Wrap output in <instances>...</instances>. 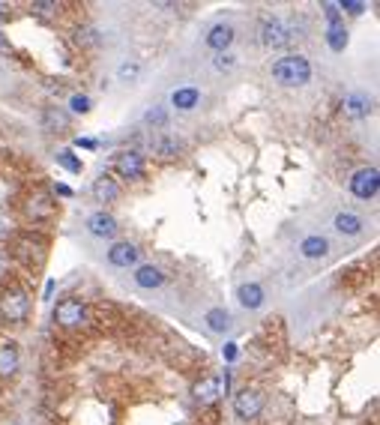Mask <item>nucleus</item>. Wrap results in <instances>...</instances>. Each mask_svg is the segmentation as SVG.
I'll return each mask as SVG.
<instances>
[{
  "label": "nucleus",
  "instance_id": "f257e3e1",
  "mask_svg": "<svg viewBox=\"0 0 380 425\" xmlns=\"http://www.w3.org/2000/svg\"><path fill=\"white\" fill-rule=\"evenodd\" d=\"M273 78L282 87H306L311 81V63L303 54H287L273 63Z\"/></svg>",
  "mask_w": 380,
  "mask_h": 425
},
{
  "label": "nucleus",
  "instance_id": "f03ea898",
  "mask_svg": "<svg viewBox=\"0 0 380 425\" xmlns=\"http://www.w3.org/2000/svg\"><path fill=\"white\" fill-rule=\"evenodd\" d=\"M27 315H30V297H27V290L6 288L4 294H0V318L9 321V323H21V321H27Z\"/></svg>",
  "mask_w": 380,
  "mask_h": 425
},
{
  "label": "nucleus",
  "instance_id": "7ed1b4c3",
  "mask_svg": "<svg viewBox=\"0 0 380 425\" xmlns=\"http://www.w3.org/2000/svg\"><path fill=\"white\" fill-rule=\"evenodd\" d=\"M297 21H282V18H270L264 21L261 27V46L266 48H285L297 39Z\"/></svg>",
  "mask_w": 380,
  "mask_h": 425
},
{
  "label": "nucleus",
  "instance_id": "20e7f679",
  "mask_svg": "<svg viewBox=\"0 0 380 425\" xmlns=\"http://www.w3.org/2000/svg\"><path fill=\"white\" fill-rule=\"evenodd\" d=\"M54 323L63 330H78L87 323V306L81 299H60L57 306H54Z\"/></svg>",
  "mask_w": 380,
  "mask_h": 425
},
{
  "label": "nucleus",
  "instance_id": "39448f33",
  "mask_svg": "<svg viewBox=\"0 0 380 425\" xmlns=\"http://www.w3.org/2000/svg\"><path fill=\"white\" fill-rule=\"evenodd\" d=\"M233 413H237V419H243V422L258 419L264 413V393L261 389H252V386L240 389V393L233 396Z\"/></svg>",
  "mask_w": 380,
  "mask_h": 425
},
{
  "label": "nucleus",
  "instance_id": "423d86ee",
  "mask_svg": "<svg viewBox=\"0 0 380 425\" xmlns=\"http://www.w3.org/2000/svg\"><path fill=\"white\" fill-rule=\"evenodd\" d=\"M377 189H380V174H377V168H360L353 177H351V192L356 198H374L377 195Z\"/></svg>",
  "mask_w": 380,
  "mask_h": 425
},
{
  "label": "nucleus",
  "instance_id": "0eeeda50",
  "mask_svg": "<svg viewBox=\"0 0 380 425\" xmlns=\"http://www.w3.org/2000/svg\"><path fill=\"white\" fill-rule=\"evenodd\" d=\"M114 171L123 180H141L144 177V156L138 150H123L114 156Z\"/></svg>",
  "mask_w": 380,
  "mask_h": 425
},
{
  "label": "nucleus",
  "instance_id": "6e6552de",
  "mask_svg": "<svg viewBox=\"0 0 380 425\" xmlns=\"http://www.w3.org/2000/svg\"><path fill=\"white\" fill-rule=\"evenodd\" d=\"M54 212H57V204H54V198L46 195V192H36L30 201H27V216L33 222H42V219H51Z\"/></svg>",
  "mask_w": 380,
  "mask_h": 425
},
{
  "label": "nucleus",
  "instance_id": "1a4fd4ad",
  "mask_svg": "<svg viewBox=\"0 0 380 425\" xmlns=\"http://www.w3.org/2000/svg\"><path fill=\"white\" fill-rule=\"evenodd\" d=\"M222 396V380L219 377H204L192 386V398L198 405H213V401Z\"/></svg>",
  "mask_w": 380,
  "mask_h": 425
},
{
  "label": "nucleus",
  "instance_id": "9d476101",
  "mask_svg": "<svg viewBox=\"0 0 380 425\" xmlns=\"http://www.w3.org/2000/svg\"><path fill=\"white\" fill-rule=\"evenodd\" d=\"M18 368H21L18 344L4 342L0 344V377H13V375H18Z\"/></svg>",
  "mask_w": 380,
  "mask_h": 425
},
{
  "label": "nucleus",
  "instance_id": "9b49d317",
  "mask_svg": "<svg viewBox=\"0 0 380 425\" xmlns=\"http://www.w3.org/2000/svg\"><path fill=\"white\" fill-rule=\"evenodd\" d=\"M87 228H90L93 237H114V234H117V219L102 210V212H93V216L87 219Z\"/></svg>",
  "mask_w": 380,
  "mask_h": 425
},
{
  "label": "nucleus",
  "instance_id": "f8f14e48",
  "mask_svg": "<svg viewBox=\"0 0 380 425\" xmlns=\"http://www.w3.org/2000/svg\"><path fill=\"white\" fill-rule=\"evenodd\" d=\"M69 123H72V117H69L66 108H46L42 111V129L46 132H66Z\"/></svg>",
  "mask_w": 380,
  "mask_h": 425
},
{
  "label": "nucleus",
  "instance_id": "ddd939ff",
  "mask_svg": "<svg viewBox=\"0 0 380 425\" xmlns=\"http://www.w3.org/2000/svg\"><path fill=\"white\" fill-rule=\"evenodd\" d=\"M231 42H233V27L231 25H213L207 33V46L219 51V54H225L231 48Z\"/></svg>",
  "mask_w": 380,
  "mask_h": 425
},
{
  "label": "nucleus",
  "instance_id": "4468645a",
  "mask_svg": "<svg viewBox=\"0 0 380 425\" xmlns=\"http://www.w3.org/2000/svg\"><path fill=\"white\" fill-rule=\"evenodd\" d=\"M93 198H96V204H114V201L120 198V186L111 180L108 174H102L93 183Z\"/></svg>",
  "mask_w": 380,
  "mask_h": 425
},
{
  "label": "nucleus",
  "instance_id": "2eb2a0df",
  "mask_svg": "<svg viewBox=\"0 0 380 425\" xmlns=\"http://www.w3.org/2000/svg\"><path fill=\"white\" fill-rule=\"evenodd\" d=\"M108 261L114 267H132L138 261V249L132 243H114L111 252H108Z\"/></svg>",
  "mask_w": 380,
  "mask_h": 425
},
{
  "label": "nucleus",
  "instance_id": "dca6fc26",
  "mask_svg": "<svg viewBox=\"0 0 380 425\" xmlns=\"http://www.w3.org/2000/svg\"><path fill=\"white\" fill-rule=\"evenodd\" d=\"M237 299H240V306H245V309H261L264 306V288L255 285V282L240 285Z\"/></svg>",
  "mask_w": 380,
  "mask_h": 425
},
{
  "label": "nucleus",
  "instance_id": "f3484780",
  "mask_svg": "<svg viewBox=\"0 0 380 425\" xmlns=\"http://www.w3.org/2000/svg\"><path fill=\"white\" fill-rule=\"evenodd\" d=\"M135 282H138L141 288H162V285H165V276H162V270H159V267H153V264H144V267H138V273H135Z\"/></svg>",
  "mask_w": 380,
  "mask_h": 425
},
{
  "label": "nucleus",
  "instance_id": "a211bd4d",
  "mask_svg": "<svg viewBox=\"0 0 380 425\" xmlns=\"http://www.w3.org/2000/svg\"><path fill=\"white\" fill-rule=\"evenodd\" d=\"M299 252H303V258H327V252H330V243L327 237H306L303 245H299Z\"/></svg>",
  "mask_w": 380,
  "mask_h": 425
},
{
  "label": "nucleus",
  "instance_id": "6ab92c4d",
  "mask_svg": "<svg viewBox=\"0 0 380 425\" xmlns=\"http://www.w3.org/2000/svg\"><path fill=\"white\" fill-rule=\"evenodd\" d=\"M335 231L353 237V234L362 231V219L356 216V212H339V216H335Z\"/></svg>",
  "mask_w": 380,
  "mask_h": 425
},
{
  "label": "nucleus",
  "instance_id": "aec40b11",
  "mask_svg": "<svg viewBox=\"0 0 380 425\" xmlns=\"http://www.w3.org/2000/svg\"><path fill=\"white\" fill-rule=\"evenodd\" d=\"M198 99H201V93L195 90V87H183V90H177L171 96V105L180 108V111H192L198 105Z\"/></svg>",
  "mask_w": 380,
  "mask_h": 425
},
{
  "label": "nucleus",
  "instance_id": "412c9836",
  "mask_svg": "<svg viewBox=\"0 0 380 425\" xmlns=\"http://www.w3.org/2000/svg\"><path fill=\"white\" fill-rule=\"evenodd\" d=\"M344 111H348L351 117H365L368 111H372V102H368V96H362V93H351L344 99Z\"/></svg>",
  "mask_w": 380,
  "mask_h": 425
},
{
  "label": "nucleus",
  "instance_id": "4be33fe9",
  "mask_svg": "<svg viewBox=\"0 0 380 425\" xmlns=\"http://www.w3.org/2000/svg\"><path fill=\"white\" fill-rule=\"evenodd\" d=\"M207 323H210V330L225 332L231 327V315H228L225 309H213V311H207Z\"/></svg>",
  "mask_w": 380,
  "mask_h": 425
},
{
  "label": "nucleus",
  "instance_id": "5701e85b",
  "mask_svg": "<svg viewBox=\"0 0 380 425\" xmlns=\"http://www.w3.org/2000/svg\"><path fill=\"white\" fill-rule=\"evenodd\" d=\"M138 75H141V63H135V60H126V63H123L120 69H117V78H120L123 84H132Z\"/></svg>",
  "mask_w": 380,
  "mask_h": 425
},
{
  "label": "nucleus",
  "instance_id": "b1692460",
  "mask_svg": "<svg viewBox=\"0 0 380 425\" xmlns=\"http://www.w3.org/2000/svg\"><path fill=\"white\" fill-rule=\"evenodd\" d=\"M75 42H78V46H84V48H93V46H99V33L93 27H84V30L75 33Z\"/></svg>",
  "mask_w": 380,
  "mask_h": 425
},
{
  "label": "nucleus",
  "instance_id": "393cba45",
  "mask_svg": "<svg viewBox=\"0 0 380 425\" xmlns=\"http://www.w3.org/2000/svg\"><path fill=\"white\" fill-rule=\"evenodd\" d=\"M156 153H159L162 159H174V156L180 153V144L171 141V138H162L159 144H156Z\"/></svg>",
  "mask_w": 380,
  "mask_h": 425
},
{
  "label": "nucleus",
  "instance_id": "a878e982",
  "mask_svg": "<svg viewBox=\"0 0 380 425\" xmlns=\"http://www.w3.org/2000/svg\"><path fill=\"white\" fill-rule=\"evenodd\" d=\"M344 42H348V33H344V27L341 25H330V46L335 51H341Z\"/></svg>",
  "mask_w": 380,
  "mask_h": 425
},
{
  "label": "nucleus",
  "instance_id": "bb28decb",
  "mask_svg": "<svg viewBox=\"0 0 380 425\" xmlns=\"http://www.w3.org/2000/svg\"><path fill=\"white\" fill-rule=\"evenodd\" d=\"M213 66H216L219 72H231V69H233V66H237V63H233V58H231V54H216Z\"/></svg>",
  "mask_w": 380,
  "mask_h": 425
},
{
  "label": "nucleus",
  "instance_id": "cd10ccee",
  "mask_svg": "<svg viewBox=\"0 0 380 425\" xmlns=\"http://www.w3.org/2000/svg\"><path fill=\"white\" fill-rule=\"evenodd\" d=\"M57 162H60L63 168H69V171H72V174H78V171H81V162H75L69 150H63V153L57 156Z\"/></svg>",
  "mask_w": 380,
  "mask_h": 425
},
{
  "label": "nucleus",
  "instance_id": "c85d7f7f",
  "mask_svg": "<svg viewBox=\"0 0 380 425\" xmlns=\"http://www.w3.org/2000/svg\"><path fill=\"white\" fill-rule=\"evenodd\" d=\"M147 123H150V126H165L168 114H165L162 108H153V111H147Z\"/></svg>",
  "mask_w": 380,
  "mask_h": 425
},
{
  "label": "nucleus",
  "instance_id": "c756f323",
  "mask_svg": "<svg viewBox=\"0 0 380 425\" xmlns=\"http://www.w3.org/2000/svg\"><path fill=\"white\" fill-rule=\"evenodd\" d=\"M72 111H78V114H87V111H90V99L87 96H72Z\"/></svg>",
  "mask_w": 380,
  "mask_h": 425
},
{
  "label": "nucleus",
  "instance_id": "7c9ffc66",
  "mask_svg": "<svg viewBox=\"0 0 380 425\" xmlns=\"http://www.w3.org/2000/svg\"><path fill=\"white\" fill-rule=\"evenodd\" d=\"M339 9H348V13H353V15H360L362 9H365V4H353V0H344V4H339Z\"/></svg>",
  "mask_w": 380,
  "mask_h": 425
},
{
  "label": "nucleus",
  "instance_id": "2f4dec72",
  "mask_svg": "<svg viewBox=\"0 0 380 425\" xmlns=\"http://www.w3.org/2000/svg\"><path fill=\"white\" fill-rule=\"evenodd\" d=\"M33 9H36V13H42V15H51L54 9H57V4H42V0H36V4H33Z\"/></svg>",
  "mask_w": 380,
  "mask_h": 425
}]
</instances>
